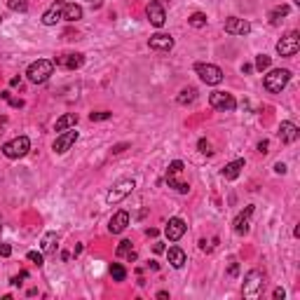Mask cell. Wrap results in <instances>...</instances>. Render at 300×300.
Here are the masks:
<instances>
[{
  "label": "cell",
  "instance_id": "10",
  "mask_svg": "<svg viewBox=\"0 0 300 300\" xmlns=\"http://www.w3.org/2000/svg\"><path fill=\"white\" fill-rule=\"evenodd\" d=\"M75 141H78V131H75V129H66V131H61V134L56 136L52 150L56 153V155H64V153H68V150H71V145L75 143Z\"/></svg>",
  "mask_w": 300,
  "mask_h": 300
},
{
  "label": "cell",
  "instance_id": "33",
  "mask_svg": "<svg viewBox=\"0 0 300 300\" xmlns=\"http://www.w3.org/2000/svg\"><path fill=\"white\" fill-rule=\"evenodd\" d=\"M129 251H131V242H129V239L120 242V247H118V256H127Z\"/></svg>",
  "mask_w": 300,
  "mask_h": 300
},
{
  "label": "cell",
  "instance_id": "20",
  "mask_svg": "<svg viewBox=\"0 0 300 300\" xmlns=\"http://www.w3.org/2000/svg\"><path fill=\"white\" fill-rule=\"evenodd\" d=\"M167 258H169L171 267H176V270H181L183 265H185V261H188V256H185V251L178 247H171L169 251H167Z\"/></svg>",
  "mask_w": 300,
  "mask_h": 300
},
{
  "label": "cell",
  "instance_id": "36",
  "mask_svg": "<svg viewBox=\"0 0 300 300\" xmlns=\"http://www.w3.org/2000/svg\"><path fill=\"white\" fill-rule=\"evenodd\" d=\"M0 256H2V258L12 256V247H10V244H0Z\"/></svg>",
  "mask_w": 300,
  "mask_h": 300
},
{
  "label": "cell",
  "instance_id": "29",
  "mask_svg": "<svg viewBox=\"0 0 300 300\" xmlns=\"http://www.w3.org/2000/svg\"><path fill=\"white\" fill-rule=\"evenodd\" d=\"M7 7H10L12 12H26L28 0H7Z\"/></svg>",
  "mask_w": 300,
  "mask_h": 300
},
{
  "label": "cell",
  "instance_id": "9",
  "mask_svg": "<svg viewBox=\"0 0 300 300\" xmlns=\"http://www.w3.org/2000/svg\"><path fill=\"white\" fill-rule=\"evenodd\" d=\"M209 106L211 108H216V110H235L237 108V101L232 94H228V91H213L209 96Z\"/></svg>",
  "mask_w": 300,
  "mask_h": 300
},
{
  "label": "cell",
  "instance_id": "21",
  "mask_svg": "<svg viewBox=\"0 0 300 300\" xmlns=\"http://www.w3.org/2000/svg\"><path fill=\"white\" fill-rule=\"evenodd\" d=\"M61 19L64 21H78V19H82V7L80 5H75V2H66L64 5V12H61Z\"/></svg>",
  "mask_w": 300,
  "mask_h": 300
},
{
  "label": "cell",
  "instance_id": "16",
  "mask_svg": "<svg viewBox=\"0 0 300 300\" xmlns=\"http://www.w3.org/2000/svg\"><path fill=\"white\" fill-rule=\"evenodd\" d=\"M85 64V56L82 54H61V56H56V61L54 66H61V68H68V71H75L80 66Z\"/></svg>",
  "mask_w": 300,
  "mask_h": 300
},
{
  "label": "cell",
  "instance_id": "18",
  "mask_svg": "<svg viewBox=\"0 0 300 300\" xmlns=\"http://www.w3.org/2000/svg\"><path fill=\"white\" fill-rule=\"evenodd\" d=\"M64 5H66L64 0H56L52 7H50L47 12L42 14V24H45V26H54L56 21H61V12H64Z\"/></svg>",
  "mask_w": 300,
  "mask_h": 300
},
{
  "label": "cell",
  "instance_id": "22",
  "mask_svg": "<svg viewBox=\"0 0 300 300\" xmlns=\"http://www.w3.org/2000/svg\"><path fill=\"white\" fill-rule=\"evenodd\" d=\"M242 169H244V159H235V162L225 164V169H223V178H225V181H235L237 176L242 174Z\"/></svg>",
  "mask_w": 300,
  "mask_h": 300
},
{
  "label": "cell",
  "instance_id": "4",
  "mask_svg": "<svg viewBox=\"0 0 300 300\" xmlns=\"http://www.w3.org/2000/svg\"><path fill=\"white\" fill-rule=\"evenodd\" d=\"M181 174H183V162L181 159H174L169 164V169H167V183H169V188H174L176 193L188 195L190 193V185L185 181H181Z\"/></svg>",
  "mask_w": 300,
  "mask_h": 300
},
{
  "label": "cell",
  "instance_id": "44",
  "mask_svg": "<svg viewBox=\"0 0 300 300\" xmlns=\"http://www.w3.org/2000/svg\"><path fill=\"white\" fill-rule=\"evenodd\" d=\"M157 298H159V300H167V298H169V293H167V291H159V293H157Z\"/></svg>",
  "mask_w": 300,
  "mask_h": 300
},
{
  "label": "cell",
  "instance_id": "28",
  "mask_svg": "<svg viewBox=\"0 0 300 300\" xmlns=\"http://www.w3.org/2000/svg\"><path fill=\"white\" fill-rule=\"evenodd\" d=\"M110 274H113L115 282H124V279H127V270H124L120 263H113V265H110Z\"/></svg>",
  "mask_w": 300,
  "mask_h": 300
},
{
  "label": "cell",
  "instance_id": "43",
  "mask_svg": "<svg viewBox=\"0 0 300 300\" xmlns=\"http://www.w3.org/2000/svg\"><path fill=\"white\" fill-rule=\"evenodd\" d=\"M251 71H253V66H251V64H244V66H242V73H251Z\"/></svg>",
  "mask_w": 300,
  "mask_h": 300
},
{
  "label": "cell",
  "instance_id": "46",
  "mask_svg": "<svg viewBox=\"0 0 300 300\" xmlns=\"http://www.w3.org/2000/svg\"><path fill=\"white\" fill-rule=\"evenodd\" d=\"M150 2H159L162 5V2H171V0H150Z\"/></svg>",
  "mask_w": 300,
  "mask_h": 300
},
{
  "label": "cell",
  "instance_id": "6",
  "mask_svg": "<svg viewBox=\"0 0 300 300\" xmlns=\"http://www.w3.org/2000/svg\"><path fill=\"white\" fill-rule=\"evenodd\" d=\"M134 188H136V183L131 181V178H122V181H118L110 190H108V195H106V202L108 204H118V202H122L127 195H131L134 193Z\"/></svg>",
  "mask_w": 300,
  "mask_h": 300
},
{
  "label": "cell",
  "instance_id": "40",
  "mask_svg": "<svg viewBox=\"0 0 300 300\" xmlns=\"http://www.w3.org/2000/svg\"><path fill=\"white\" fill-rule=\"evenodd\" d=\"M7 101H10V106H14V108H21V106H24V101H21V99H12V96H10Z\"/></svg>",
  "mask_w": 300,
  "mask_h": 300
},
{
  "label": "cell",
  "instance_id": "26",
  "mask_svg": "<svg viewBox=\"0 0 300 300\" xmlns=\"http://www.w3.org/2000/svg\"><path fill=\"white\" fill-rule=\"evenodd\" d=\"M288 12H291V10H288V5H279V7H274L272 12H270V24H272V26H279V24H282V19H284V17H288Z\"/></svg>",
  "mask_w": 300,
  "mask_h": 300
},
{
  "label": "cell",
  "instance_id": "32",
  "mask_svg": "<svg viewBox=\"0 0 300 300\" xmlns=\"http://www.w3.org/2000/svg\"><path fill=\"white\" fill-rule=\"evenodd\" d=\"M28 261L31 263H35V265H42V263H45V253H42V251H28Z\"/></svg>",
  "mask_w": 300,
  "mask_h": 300
},
{
  "label": "cell",
  "instance_id": "42",
  "mask_svg": "<svg viewBox=\"0 0 300 300\" xmlns=\"http://www.w3.org/2000/svg\"><path fill=\"white\" fill-rule=\"evenodd\" d=\"M124 148H127V143H118V145H115V148H113V153H115V155H118V153H122V150H124Z\"/></svg>",
  "mask_w": 300,
  "mask_h": 300
},
{
  "label": "cell",
  "instance_id": "39",
  "mask_svg": "<svg viewBox=\"0 0 300 300\" xmlns=\"http://www.w3.org/2000/svg\"><path fill=\"white\" fill-rule=\"evenodd\" d=\"M274 171H277V174H286V164H284V162H277V164H274Z\"/></svg>",
  "mask_w": 300,
  "mask_h": 300
},
{
  "label": "cell",
  "instance_id": "14",
  "mask_svg": "<svg viewBox=\"0 0 300 300\" xmlns=\"http://www.w3.org/2000/svg\"><path fill=\"white\" fill-rule=\"evenodd\" d=\"M145 14H148V21H150L155 28H162V26H164V21H167L164 7H162L159 2H148V10H145Z\"/></svg>",
  "mask_w": 300,
  "mask_h": 300
},
{
  "label": "cell",
  "instance_id": "15",
  "mask_svg": "<svg viewBox=\"0 0 300 300\" xmlns=\"http://www.w3.org/2000/svg\"><path fill=\"white\" fill-rule=\"evenodd\" d=\"M148 45H150V50H157V52H169L174 47V38L167 33H155V35H150Z\"/></svg>",
  "mask_w": 300,
  "mask_h": 300
},
{
  "label": "cell",
  "instance_id": "3",
  "mask_svg": "<svg viewBox=\"0 0 300 300\" xmlns=\"http://www.w3.org/2000/svg\"><path fill=\"white\" fill-rule=\"evenodd\" d=\"M288 80H291V71H286V68H274V71H270L267 75H265V89L272 91V94H279V91L284 89L288 85Z\"/></svg>",
  "mask_w": 300,
  "mask_h": 300
},
{
  "label": "cell",
  "instance_id": "5",
  "mask_svg": "<svg viewBox=\"0 0 300 300\" xmlns=\"http://www.w3.org/2000/svg\"><path fill=\"white\" fill-rule=\"evenodd\" d=\"M31 150V141H28V136H17L12 141H7V143L2 145V155L10 157V159H19V157H24Z\"/></svg>",
  "mask_w": 300,
  "mask_h": 300
},
{
  "label": "cell",
  "instance_id": "30",
  "mask_svg": "<svg viewBox=\"0 0 300 300\" xmlns=\"http://www.w3.org/2000/svg\"><path fill=\"white\" fill-rule=\"evenodd\" d=\"M270 64H272V59H270L267 54H258V56H256V68H258V71H267Z\"/></svg>",
  "mask_w": 300,
  "mask_h": 300
},
{
  "label": "cell",
  "instance_id": "31",
  "mask_svg": "<svg viewBox=\"0 0 300 300\" xmlns=\"http://www.w3.org/2000/svg\"><path fill=\"white\" fill-rule=\"evenodd\" d=\"M113 113H108V110H99V113H89V120L91 122H101V120H110Z\"/></svg>",
  "mask_w": 300,
  "mask_h": 300
},
{
  "label": "cell",
  "instance_id": "8",
  "mask_svg": "<svg viewBox=\"0 0 300 300\" xmlns=\"http://www.w3.org/2000/svg\"><path fill=\"white\" fill-rule=\"evenodd\" d=\"M298 50H300V33H296V31L277 42V54L279 56H293V54H298Z\"/></svg>",
  "mask_w": 300,
  "mask_h": 300
},
{
  "label": "cell",
  "instance_id": "41",
  "mask_svg": "<svg viewBox=\"0 0 300 300\" xmlns=\"http://www.w3.org/2000/svg\"><path fill=\"white\" fill-rule=\"evenodd\" d=\"M267 141H261V143H258V153H261V155H265V153H267Z\"/></svg>",
  "mask_w": 300,
  "mask_h": 300
},
{
  "label": "cell",
  "instance_id": "35",
  "mask_svg": "<svg viewBox=\"0 0 300 300\" xmlns=\"http://www.w3.org/2000/svg\"><path fill=\"white\" fill-rule=\"evenodd\" d=\"M26 277H28V272H19L17 277H12V279H10V284H12V286H21Z\"/></svg>",
  "mask_w": 300,
  "mask_h": 300
},
{
  "label": "cell",
  "instance_id": "34",
  "mask_svg": "<svg viewBox=\"0 0 300 300\" xmlns=\"http://www.w3.org/2000/svg\"><path fill=\"white\" fill-rule=\"evenodd\" d=\"M197 148H199V153H204V155H211V143L207 141V139H199Z\"/></svg>",
  "mask_w": 300,
  "mask_h": 300
},
{
  "label": "cell",
  "instance_id": "45",
  "mask_svg": "<svg viewBox=\"0 0 300 300\" xmlns=\"http://www.w3.org/2000/svg\"><path fill=\"white\" fill-rule=\"evenodd\" d=\"M153 248H155V253H162V251H164V244H159V242H157Z\"/></svg>",
  "mask_w": 300,
  "mask_h": 300
},
{
  "label": "cell",
  "instance_id": "12",
  "mask_svg": "<svg viewBox=\"0 0 300 300\" xmlns=\"http://www.w3.org/2000/svg\"><path fill=\"white\" fill-rule=\"evenodd\" d=\"M248 31H251V24L247 19H239V17L225 19V33H230V35H247Z\"/></svg>",
  "mask_w": 300,
  "mask_h": 300
},
{
  "label": "cell",
  "instance_id": "17",
  "mask_svg": "<svg viewBox=\"0 0 300 300\" xmlns=\"http://www.w3.org/2000/svg\"><path fill=\"white\" fill-rule=\"evenodd\" d=\"M279 139H282V143H296L300 136V129L293 124V122H282L279 124Z\"/></svg>",
  "mask_w": 300,
  "mask_h": 300
},
{
  "label": "cell",
  "instance_id": "13",
  "mask_svg": "<svg viewBox=\"0 0 300 300\" xmlns=\"http://www.w3.org/2000/svg\"><path fill=\"white\" fill-rule=\"evenodd\" d=\"M185 221L183 218H169V223H167V228H164V235H167V239L169 242H178L183 235H185Z\"/></svg>",
  "mask_w": 300,
  "mask_h": 300
},
{
  "label": "cell",
  "instance_id": "27",
  "mask_svg": "<svg viewBox=\"0 0 300 300\" xmlns=\"http://www.w3.org/2000/svg\"><path fill=\"white\" fill-rule=\"evenodd\" d=\"M188 24L193 28H202V26H207V14H202V12H195V14H190V19H188Z\"/></svg>",
  "mask_w": 300,
  "mask_h": 300
},
{
  "label": "cell",
  "instance_id": "38",
  "mask_svg": "<svg viewBox=\"0 0 300 300\" xmlns=\"http://www.w3.org/2000/svg\"><path fill=\"white\" fill-rule=\"evenodd\" d=\"M272 296H274V300H282L284 296H286V291H284V288H274Z\"/></svg>",
  "mask_w": 300,
  "mask_h": 300
},
{
  "label": "cell",
  "instance_id": "2",
  "mask_svg": "<svg viewBox=\"0 0 300 300\" xmlns=\"http://www.w3.org/2000/svg\"><path fill=\"white\" fill-rule=\"evenodd\" d=\"M52 73H54V61H47V59H38V61H33V64L28 66V71H26L28 80H31L33 85H42V82H47Z\"/></svg>",
  "mask_w": 300,
  "mask_h": 300
},
{
  "label": "cell",
  "instance_id": "47",
  "mask_svg": "<svg viewBox=\"0 0 300 300\" xmlns=\"http://www.w3.org/2000/svg\"><path fill=\"white\" fill-rule=\"evenodd\" d=\"M0 134H2V127H0Z\"/></svg>",
  "mask_w": 300,
  "mask_h": 300
},
{
  "label": "cell",
  "instance_id": "23",
  "mask_svg": "<svg viewBox=\"0 0 300 300\" xmlns=\"http://www.w3.org/2000/svg\"><path fill=\"white\" fill-rule=\"evenodd\" d=\"M75 124H78V115H75V113H66V115H61V118L56 120L54 129L66 131V129H71V127H75Z\"/></svg>",
  "mask_w": 300,
  "mask_h": 300
},
{
  "label": "cell",
  "instance_id": "11",
  "mask_svg": "<svg viewBox=\"0 0 300 300\" xmlns=\"http://www.w3.org/2000/svg\"><path fill=\"white\" fill-rule=\"evenodd\" d=\"M251 216H253V204H248L247 209L235 218V223H232V230H235L237 235H247L248 230H251Z\"/></svg>",
  "mask_w": 300,
  "mask_h": 300
},
{
  "label": "cell",
  "instance_id": "7",
  "mask_svg": "<svg viewBox=\"0 0 300 300\" xmlns=\"http://www.w3.org/2000/svg\"><path fill=\"white\" fill-rule=\"evenodd\" d=\"M195 73L199 75L202 82H207L211 87H216V85L223 82V71L213 64H195Z\"/></svg>",
  "mask_w": 300,
  "mask_h": 300
},
{
  "label": "cell",
  "instance_id": "25",
  "mask_svg": "<svg viewBox=\"0 0 300 300\" xmlns=\"http://www.w3.org/2000/svg\"><path fill=\"white\" fill-rule=\"evenodd\" d=\"M40 251L42 253H54L56 251V232H45L42 242H40Z\"/></svg>",
  "mask_w": 300,
  "mask_h": 300
},
{
  "label": "cell",
  "instance_id": "24",
  "mask_svg": "<svg viewBox=\"0 0 300 300\" xmlns=\"http://www.w3.org/2000/svg\"><path fill=\"white\" fill-rule=\"evenodd\" d=\"M176 101L181 106H190L197 101V89L195 87H183L181 91H178V96H176Z\"/></svg>",
  "mask_w": 300,
  "mask_h": 300
},
{
  "label": "cell",
  "instance_id": "19",
  "mask_svg": "<svg viewBox=\"0 0 300 300\" xmlns=\"http://www.w3.org/2000/svg\"><path fill=\"white\" fill-rule=\"evenodd\" d=\"M127 225H129V213H127V211H118V213L110 218V223H108V230H110L113 235H120Z\"/></svg>",
  "mask_w": 300,
  "mask_h": 300
},
{
  "label": "cell",
  "instance_id": "37",
  "mask_svg": "<svg viewBox=\"0 0 300 300\" xmlns=\"http://www.w3.org/2000/svg\"><path fill=\"white\" fill-rule=\"evenodd\" d=\"M237 272H239V265H237V261H230V267H228V274H230V277H237Z\"/></svg>",
  "mask_w": 300,
  "mask_h": 300
},
{
  "label": "cell",
  "instance_id": "1",
  "mask_svg": "<svg viewBox=\"0 0 300 300\" xmlns=\"http://www.w3.org/2000/svg\"><path fill=\"white\" fill-rule=\"evenodd\" d=\"M263 288H265V277H263V272L261 270H248L247 277H244V286H242L244 298H248V300L261 298Z\"/></svg>",
  "mask_w": 300,
  "mask_h": 300
}]
</instances>
